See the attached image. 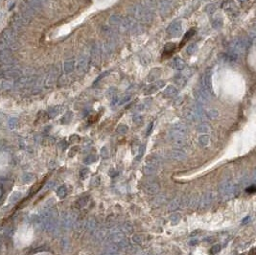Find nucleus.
Segmentation results:
<instances>
[{
    "label": "nucleus",
    "instance_id": "obj_1",
    "mask_svg": "<svg viewBox=\"0 0 256 255\" xmlns=\"http://www.w3.org/2000/svg\"><path fill=\"white\" fill-rule=\"evenodd\" d=\"M130 14L131 18H132L135 20H138L142 23H149L153 20V12L152 10H150L146 7H143L141 5H136L131 7L130 10Z\"/></svg>",
    "mask_w": 256,
    "mask_h": 255
},
{
    "label": "nucleus",
    "instance_id": "obj_2",
    "mask_svg": "<svg viewBox=\"0 0 256 255\" xmlns=\"http://www.w3.org/2000/svg\"><path fill=\"white\" fill-rule=\"evenodd\" d=\"M110 25L115 28L116 30L120 32H127L129 31V26H130V21L129 18H124L121 16H118V14H113L109 19Z\"/></svg>",
    "mask_w": 256,
    "mask_h": 255
},
{
    "label": "nucleus",
    "instance_id": "obj_3",
    "mask_svg": "<svg viewBox=\"0 0 256 255\" xmlns=\"http://www.w3.org/2000/svg\"><path fill=\"white\" fill-rule=\"evenodd\" d=\"M246 46H247V42H246L245 39H243V38H236L230 44L229 54H231V55H233V56H235V57L238 58L240 55H242L245 52Z\"/></svg>",
    "mask_w": 256,
    "mask_h": 255
},
{
    "label": "nucleus",
    "instance_id": "obj_4",
    "mask_svg": "<svg viewBox=\"0 0 256 255\" xmlns=\"http://www.w3.org/2000/svg\"><path fill=\"white\" fill-rule=\"evenodd\" d=\"M202 90L207 92L208 94L212 93V87H211V71L207 70L205 74L203 75V77L202 79V84L200 86Z\"/></svg>",
    "mask_w": 256,
    "mask_h": 255
},
{
    "label": "nucleus",
    "instance_id": "obj_5",
    "mask_svg": "<svg viewBox=\"0 0 256 255\" xmlns=\"http://www.w3.org/2000/svg\"><path fill=\"white\" fill-rule=\"evenodd\" d=\"M182 32V24L180 21H175L170 24L167 28V34L170 37L176 38L178 37Z\"/></svg>",
    "mask_w": 256,
    "mask_h": 255
},
{
    "label": "nucleus",
    "instance_id": "obj_6",
    "mask_svg": "<svg viewBox=\"0 0 256 255\" xmlns=\"http://www.w3.org/2000/svg\"><path fill=\"white\" fill-rule=\"evenodd\" d=\"M90 62L89 58L85 55V54H83L79 57V59H78V64H77V67H78V70L79 72L81 73H84L86 70H87V67H88V64Z\"/></svg>",
    "mask_w": 256,
    "mask_h": 255
},
{
    "label": "nucleus",
    "instance_id": "obj_7",
    "mask_svg": "<svg viewBox=\"0 0 256 255\" xmlns=\"http://www.w3.org/2000/svg\"><path fill=\"white\" fill-rule=\"evenodd\" d=\"M100 59H101V50L97 44H94L91 48V57H90L89 59L94 65H98L100 64Z\"/></svg>",
    "mask_w": 256,
    "mask_h": 255
},
{
    "label": "nucleus",
    "instance_id": "obj_8",
    "mask_svg": "<svg viewBox=\"0 0 256 255\" xmlns=\"http://www.w3.org/2000/svg\"><path fill=\"white\" fill-rule=\"evenodd\" d=\"M164 84L165 83L163 81H158V82H156L155 84H152L145 89V94H153L158 91L159 89H161L164 86Z\"/></svg>",
    "mask_w": 256,
    "mask_h": 255
},
{
    "label": "nucleus",
    "instance_id": "obj_9",
    "mask_svg": "<svg viewBox=\"0 0 256 255\" xmlns=\"http://www.w3.org/2000/svg\"><path fill=\"white\" fill-rule=\"evenodd\" d=\"M172 9V1L171 0H161V2L159 4V11L162 16H166L167 13Z\"/></svg>",
    "mask_w": 256,
    "mask_h": 255
},
{
    "label": "nucleus",
    "instance_id": "obj_10",
    "mask_svg": "<svg viewBox=\"0 0 256 255\" xmlns=\"http://www.w3.org/2000/svg\"><path fill=\"white\" fill-rule=\"evenodd\" d=\"M172 65L175 69L177 70H183L185 67H186V64L185 62L183 61V59L182 58H179V57H176L174 58L173 59V62H172Z\"/></svg>",
    "mask_w": 256,
    "mask_h": 255
},
{
    "label": "nucleus",
    "instance_id": "obj_11",
    "mask_svg": "<svg viewBox=\"0 0 256 255\" xmlns=\"http://www.w3.org/2000/svg\"><path fill=\"white\" fill-rule=\"evenodd\" d=\"M75 65H76V62L74 61V59H67V61L64 63V72L66 74H69L71 73L74 68H75Z\"/></svg>",
    "mask_w": 256,
    "mask_h": 255
},
{
    "label": "nucleus",
    "instance_id": "obj_12",
    "mask_svg": "<svg viewBox=\"0 0 256 255\" xmlns=\"http://www.w3.org/2000/svg\"><path fill=\"white\" fill-rule=\"evenodd\" d=\"M164 96H166L168 98H172V97H175L177 94V89L174 86V85H169L166 87V89L164 90L163 92Z\"/></svg>",
    "mask_w": 256,
    "mask_h": 255
},
{
    "label": "nucleus",
    "instance_id": "obj_13",
    "mask_svg": "<svg viewBox=\"0 0 256 255\" xmlns=\"http://www.w3.org/2000/svg\"><path fill=\"white\" fill-rule=\"evenodd\" d=\"M212 26H213V28L216 29V30L221 29V28L223 27V19H222L221 18H215V19L213 20V22H212Z\"/></svg>",
    "mask_w": 256,
    "mask_h": 255
},
{
    "label": "nucleus",
    "instance_id": "obj_14",
    "mask_svg": "<svg viewBox=\"0 0 256 255\" xmlns=\"http://www.w3.org/2000/svg\"><path fill=\"white\" fill-rule=\"evenodd\" d=\"M216 6H217L216 4H209V5H207L205 11H206L209 14H211V13H213L217 10V7H216Z\"/></svg>",
    "mask_w": 256,
    "mask_h": 255
},
{
    "label": "nucleus",
    "instance_id": "obj_15",
    "mask_svg": "<svg viewBox=\"0 0 256 255\" xmlns=\"http://www.w3.org/2000/svg\"><path fill=\"white\" fill-rule=\"evenodd\" d=\"M197 49H198V46L196 45V44H191V45H189V46L187 47L186 52H187L189 55H192V54H194L196 51H197Z\"/></svg>",
    "mask_w": 256,
    "mask_h": 255
},
{
    "label": "nucleus",
    "instance_id": "obj_16",
    "mask_svg": "<svg viewBox=\"0 0 256 255\" xmlns=\"http://www.w3.org/2000/svg\"><path fill=\"white\" fill-rule=\"evenodd\" d=\"M145 4H146V8L152 10L156 4V0H145Z\"/></svg>",
    "mask_w": 256,
    "mask_h": 255
},
{
    "label": "nucleus",
    "instance_id": "obj_17",
    "mask_svg": "<svg viewBox=\"0 0 256 255\" xmlns=\"http://www.w3.org/2000/svg\"><path fill=\"white\" fill-rule=\"evenodd\" d=\"M240 2H246V1H248V0H239Z\"/></svg>",
    "mask_w": 256,
    "mask_h": 255
}]
</instances>
